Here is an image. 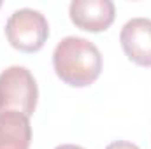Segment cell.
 <instances>
[{
    "mask_svg": "<svg viewBox=\"0 0 151 149\" xmlns=\"http://www.w3.org/2000/svg\"><path fill=\"white\" fill-rule=\"evenodd\" d=\"M53 67L65 84L84 88L99 79L102 72V54L88 39L65 37L55 47Z\"/></svg>",
    "mask_w": 151,
    "mask_h": 149,
    "instance_id": "1",
    "label": "cell"
},
{
    "mask_svg": "<svg viewBox=\"0 0 151 149\" xmlns=\"http://www.w3.org/2000/svg\"><path fill=\"white\" fill-rule=\"evenodd\" d=\"M37 97V82L28 69L16 65L0 74V112H19L30 117Z\"/></svg>",
    "mask_w": 151,
    "mask_h": 149,
    "instance_id": "2",
    "label": "cell"
},
{
    "mask_svg": "<svg viewBox=\"0 0 151 149\" xmlns=\"http://www.w3.org/2000/svg\"><path fill=\"white\" fill-rule=\"evenodd\" d=\"M5 37L14 49L23 53H35L49 37L47 19L39 11L18 9L5 23Z\"/></svg>",
    "mask_w": 151,
    "mask_h": 149,
    "instance_id": "3",
    "label": "cell"
},
{
    "mask_svg": "<svg viewBox=\"0 0 151 149\" xmlns=\"http://www.w3.org/2000/svg\"><path fill=\"white\" fill-rule=\"evenodd\" d=\"M69 12L77 28L97 34L113 25L116 9L111 0H74Z\"/></svg>",
    "mask_w": 151,
    "mask_h": 149,
    "instance_id": "4",
    "label": "cell"
},
{
    "mask_svg": "<svg viewBox=\"0 0 151 149\" xmlns=\"http://www.w3.org/2000/svg\"><path fill=\"white\" fill-rule=\"evenodd\" d=\"M125 54L141 67H151V19L132 18L119 34Z\"/></svg>",
    "mask_w": 151,
    "mask_h": 149,
    "instance_id": "5",
    "label": "cell"
},
{
    "mask_svg": "<svg viewBox=\"0 0 151 149\" xmlns=\"http://www.w3.org/2000/svg\"><path fill=\"white\" fill-rule=\"evenodd\" d=\"M32 126L19 112H0V149H28Z\"/></svg>",
    "mask_w": 151,
    "mask_h": 149,
    "instance_id": "6",
    "label": "cell"
},
{
    "mask_svg": "<svg viewBox=\"0 0 151 149\" xmlns=\"http://www.w3.org/2000/svg\"><path fill=\"white\" fill-rule=\"evenodd\" d=\"M106 149H139V146L127 142V140H116V142H111Z\"/></svg>",
    "mask_w": 151,
    "mask_h": 149,
    "instance_id": "7",
    "label": "cell"
},
{
    "mask_svg": "<svg viewBox=\"0 0 151 149\" xmlns=\"http://www.w3.org/2000/svg\"><path fill=\"white\" fill-rule=\"evenodd\" d=\"M55 149H84V148L74 146V144H62V146H58V148H55Z\"/></svg>",
    "mask_w": 151,
    "mask_h": 149,
    "instance_id": "8",
    "label": "cell"
},
{
    "mask_svg": "<svg viewBox=\"0 0 151 149\" xmlns=\"http://www.w3.org/2000/svg\"><path fill=\"white\" fill-rule=\"evenodd\" d=\"M0 7H2V2H0Z\"/></svg>",
    "mask_w": 151,
    "mask_h": 149,
    "instance_id": "9",
    "label": "cell"
}]
</instances>
